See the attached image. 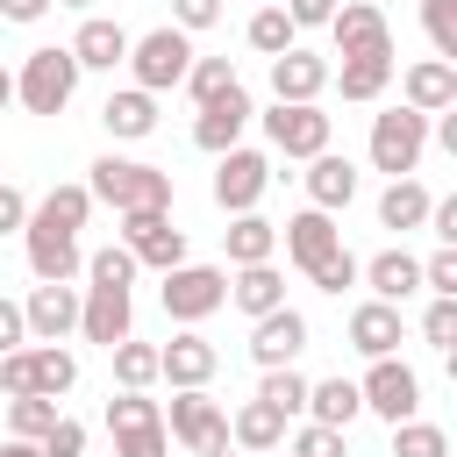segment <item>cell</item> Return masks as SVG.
Segmentation results:
<instances>
[{"instance_id": "1", "label": "cell", "mask_w": 457, "mask_h": 457, "mask_svg": "<svg viewBox=\"0 0 457 457\" xmlns=\"http://www.w3.org/2000/svg\"><path fill=\"white\" fill-rule=\"evenodd\" d=\"M93 200H107L114 214H171V171L136 164V157H100L86 179Z\"/></svg>"}, {"instance_id": "2", "label": "cell", "mask_w": 457, "mask_h": 457, "mask_svg": "<svg viewBox=\"0 0 457 457\" xmlns=\"http://www.w3.org/2000/svg\"><path fill=\"white\" fill-rule=\"evenodd\" d=\"M71 93H79V57H71V50L43 43V50L21 57V71H14V100H21L29 114H64Z\"/></svg>"}, {"instance_id": "3", "label": "cell", "mask_w": 457, "mask_h": 457, "mask_svg": "<svg viewBox=\"0 0 457 457\" xmlns=\"http://www.w3.org/2000/svg\"><path fill=\"white\" fill-rule=\"evenodd\" d=\"M186 64H193V43H186V29H150L143 43H129V71H136V93H164V86H186Z\"/></svg>"}, {"instance_id": "4", "label": "cell", "mask_w": 457, "mask_h": 457, "mask_svg": "<svg viewBox=\"0 0 457 457\" xmlns=\"http://www.w3.org/2000/svg\"><path fill=\"white\" fill-rule=\"evenodd\" d=\"M421 150H428V114H414V107H386V114L371 121V164H378V171L407 179V171L421 164Z\"/></svg>"}, {"instance_id": "5", "label": "cell", "mask_w": 457, "mask_h": 457, "mask_svg": "<svg viewBox=\"0 0 457 457\" xmlns=\"http://www.w3.org/2000/svg\"><path fill=\"white\" fill-rule=\"evenodd\" d=\"M157 300H164L171 321H207V314L228 300V271H221V264H171Z\"/></svg>"}, {"instance_id": "6", "label": "cell", "mask_w": 457, "mask_h": 457, "mask_svg": "<svg viewBox=\"0 0 457 457\" xmlns=\"http://www.w3.org/2000/svg\"><path fill=\"white\" fill-rule=\"evenodd\" d=\"M357 400H364L378 421H414V407H421V378H414L400 357H371V371L357 378Z\"/></svg>"}, {"instance_id": "7", "label": "cell", "mask_w": 457, "mask_h": 457, "mask_svg": "<svg viewBox=\"0 0 457 457\" xmlns=\"http://www.w3.org/2000/svg\"><path fill=\"white\" fill-rule=\"evenodd\" d=\"M328 36H336V57L343 64L350 57H393V29H386V14L371 0H343L328 14Z\"/></svg>"}, {"instance_id": "8", "label": "cell", "mask_w": 457, "mask_h": 457, "mask_svg": "<svg viewBox=\"0 0 457 457\" xmlns=\"http://www.w3.org/2000/svg\"><path fill=\"white\" fill-rule=\"evenodd\" d=\"M264 136H271L278 157H321V150H328V114H321L314 100H307V107H286V100H278V107L264 114Z\"/></svg>"}, {"instance_id": "9", "label": "cell", "mask_w": 457, "mask_h": 457, "mask_svg": "<svg viewBox=\"0 0 457 457\" xmlns=\"http://www.w3.org/2000/svg\"><path fill=\"white\" fill-rule=\"evenodd\" d=\"M264 186H271V164H264L257 150H221V164H214V207L250 214V207L264 200Z\"/></svg>"}, {"instance_id": "10", "label": "cell", "mask_w": 457, "mask_h": 457, "mask_svg": "<svg viewBox=\"0 0 457 457\" xmlns=\"http://www.w3.org/2000/svg\"><path fill=\"white\" fill-rule=\"evenodd\" d=\"M121 250L136 264L171 271V264H186V228H171V214H121Z\"/></svg>"}, {"instance_id": "11", "label": "cell", "mask_w": 457, "mask_h": 457, "mask_svg": "<svg viewBox=\"0 0 457 457\" xmlns=\"http://www.w3.org/2000/svg\"><path fill=\"white\" fill-rule=\"evenodd\" d=\"M171 436H179L193 457H214V450L228 443V414L207 400V386H193V393L171 400Z\"/></svg>"}, {"instance_id": "12", "label": "cell", "mask_w": 457, "mask_h": 457, "mask_svg": "<svg viewBox=\"0 0 457 457\" xmlns=\"http://www.w3.org/2000/svg\"><path fill=\"white\" fill-rule=\"evenodd\" d=\"M300 350H307V314H293V307H271V314H257V328H250V357H257L264 371L293 364Z\"/></svg>"}, {"instance_id": "13", "label": "cell", "mask_w": 457, "mask_h": 457, "mask_svg": "<svg viewBox=\"0 0 457 457\" xmlns=\"http://www.w3.org/2000/svg\"><path fill=\"white\" fill-rule=\"evenodd\" d=\"M21 236H29V271L43 278V286H64L71 271H79V236H64V228H50V221H21Z\"/></svg>"}, {"instance_id": "14", "label": "cell", "mask_w": 457, "mask_h": 457, "mask_svg": "<svg viewBox=\"0 0 457 457\" xmlns=\"http://www.w3.org/2000/svg\"><path fill=\"white\" fill-rule=\"evenodd\" d=\"M21 328H29L36 343H64V336L79 328V293H71V286H36V293L21 300Z\"/></svg>"}, {"instance_id": "15", "label": "cell", "mask_w": 457, "mask_h": 457, "mask_svg": "<svg viewBox=\"0 0 457 457\" xmlns=\"http://www.w3.org/2000/svg\"><path fill=\"white\" fill-rule=\"evenodd\" d=\"M321 86H328V57H314V50H286V57H271V93L286 100V107H307V100H321Z\"/></svg>"}, {"instance_id": "16", "label": "cell", "mask_w": 457, "mask_h": 457, "mask_svg": "<svg viewBox=\"0 0 457 457\" xmlns=\"http://www.w3.org/2000/svg\"><path fill=\"white\" fill-rule=\"evenodd\" d=\"M243 129H250V93H243V86H228L221 100H207V107H200V121H193V143L221 157V150H236V136H243Z\"/></svg>"}, {"instance_id": "17", "label": "cell", "mask_w": 457, "mask_h": 457, "mask_svg": "<svg viewBox=\"0 0 457 457\" xmlns=\"http://www.w3.org/2000/svg\"><path fill=\"white\" fill-rule=\"evenodd\" d=\"M79 328H86V343L114 350V343L129 336V286H86V300H79Z\"/></svg>"}, {"instance_id": "18", "label": "cell", "mask_w": 457, "mask_h": 457, "mask_svg": "<svg viewBox=\"0 0 457 457\" xmlns=\"http://www.w3.org/2000/svg\"><path fill=\"white\" fill-rule=\"evenodd\" d=\"M214 364H221V357H214V343H207V336H193V328H186V336H171V343L157 350V378H171L179 393L207 386V378H214Z\"/></svg>"}, {"instance_id": "19", "label": "cell", "mask_w": 457, "mask_h": 457, "mask_svg": "<svg viewBox=\"0 0 457 457\" xmlns=\"http://www.w3.org/2000/svg\"><path fill=\"white\" fill-rule=\"evenodd\" d=\"M64 50L79 57V71H114V64H129V29H121V21L86 14V21H79V36H71Z\"/></svg>"}, {"instance_id": "20", "label": "cell", "mask_w": 457, "mask_h": 457, "mask_svg": "<svg viewBox=\"0 0 457 457\" xmlns=\"http://www.w3.org/2000/svg\"><path fill=\"white\" fill-rule=\"evenodd\" d=\"M336 250H343V228H336V221H328L321 207H307V214H293V221H286V257H293L300 271L328 264Z\"/></svg>"}, {"instance_id": "21", "label": "cell", "mask_w": 457, "mask_h": 457, "mask_svg": "<svg viewBox=\"0 0 457 457\" xmlns=\"http://www.w3.org/2000/svg\"><path fill=\"white\" fill-rule=\"evenodd\" d=\"M307 200H314L321 214L350 207V200H357V164H350V157H336V150L307 157Z\"/></svg>"}, {"instance_id": "22", "label": "cell", "mask_w": 457, "mask_h": 457, "mask_svg": "<svg viewBox=\"0 0 457 457\" xmlns=\"http://www.w3.org/2000/svg\"><path fill=\"white\" fill-rule=\"evenodd\" d=\"M364 271V286H371V300H386V307H400L414 286H421V257H407V250H378L371 264H357Z\"/></svg>"}, {"instance_id": "23", "label": "cell", "mask_w": 457, "mask_h": 457, "mask_svg": "<svg viewBox=\"0 0 457 457\" xmlns=\"http://www.w3.org/2000/svg\"><path fill=\"white\" fill-rule=\"evenodd\" d=\"M407 107H414V114H443V107H457V64H443V57L414 64V71H407Z\"/></svg>"}, {"instance_id": "24", "label": "cell", "mask_w": 457, "mask_h": 457, "mask_svg": "<svg viewBox=\"0 0 457 457\" xmlns=\"http://www.w3.org/2000/svg\"><path fill=\"white\" fill-rule=\"evenodd\" d=\"M228 300L257 321V314H271V307H286V278H278V264H243L236 278H228Z\"/></svg>"}, {"instance_id": "25", "label": "cell", "mask_w": 457, "mask_h": 457, "mask_svg": "<svg viewBox=\"0 0 457 457\" xmlns=\"http://www.w3.org/2000/svg\"><path fill=\"white\" fill-rule=\"evenodd\" d=\"M350 343H357L364 357H393V350H400V307L364 300V307L350 314Z\"/></svg>"}, {"instance_id": "26", "label": "cell", "mask_w": 457, "mask_h": 457, "mask_svg": "<svg viewBox=\"0 0 457 457\" xmlns=\"http://www.w3.org/2000/svg\"><path fill=\"white\" fill-rule=\"evenodd\" d=\"M221 243H228V264L243 271V264H271V250H278V228H271L264 214H236V221L221 228Z\"/></svg>"}, {"instance_id": "27", "label": "cell", "mask_w": 457, "mask_h": 457, "mask_svg": "<svg viewBox=\"0 0 457 457\" xmlns=\"http://www.w3.org/2000/svg\"><path fill=\"white\" fill-rule=\"evenodd\" d=\"M307 414L321 421V428H350L357 414H364V400H357V378H321V386H307Z\"/></svg>"}, {"instance_id": "28", "label": "cell", "mask_w": 457, "mask_h": 457, "mask_svg": "<svg viewBox=\"0 0 457 457\" xmlns=\"http://www.w3.org/2000/svg\"><path fill=\"white\" fill-rule=\"evenodd\" d=\"M100 121H107V136H121V143H136V136H150L157 129V100L150 93H107V107H100Z\"/></svg>"}, {"instance_id": "29", "label": "cell", "mask_w": 457, "mask_h": 457, "mask_svg": "<svg viewBox=\"0 0 457 457\" xmlns=\"http://www.w3.org/2000/svg\"><path fill=\"white\" fill-rule=\"evenodd\" d=\"M71 378H79V357H71V350H57V343L29 350V393L57 400V393H71Z\"/></svg>"}, {"instance_id": "30", "label": "cell", "mask_w": 457, "mask_h": 457, "mask_svg": "<svg viewBox=\"0 0 457 457\" xmlns=\"http://www.w3.org/2000/svg\"><path fill=\"white\" fill-rule=\"evenodd\" d=\"M428 207H436V200H428L414 179H393V186L378 193V221H386V228H421V221H428Z\"/></svg>"}, {"instance_id": "31", "label": "cell", "mask_w": 457, "mask_h": 457, "mask_svg": "<svg viewBox=\"0 0 457 457\" xmlns=\"http://www.w3.org/2000/svg\"><path fill=\"white\" fill-rule=\"evenodd\" d=\"M86 214H93V193H86V186H50V193L36 200V221H50V228H64V236H79Z\"/></svg>"}, {"instance_id": "32", "label": "cell", "mask_w": 457, "mask_h": 457, "mask_svg": "<svg viewBox=\"0 0 457 457\" xmlns=\"http://www.w3.org/2000/svg\"><path fill=\"white\" fill-rule=\"evenodd\" d=\"M228 436H236L243 450H278V443H286V421H278V414H271L264 400H250V407H236Z\"/></svg>"}, {"instance_id": "33", "label": "cell", "mask_w": 457, "mask_h": 457, "mask_svg": "<svg viewBox=\"0 0 457 457\" xmlns=\"http://www.w3.org/2000/svg\"><path fill=\"white\" fill-rule=\"evenodd\" d=\"M336 86H343V100H378L386 93V79H393V57H350L343 71H328Z\"/></svg>"}, {"instance_id": "34", "label": "cell", "mask_w": 457, "mask_h": 457, "mask_svg": "<svg viewBox=\"0 0 457 457\" xmlns=\"http://www.w3.org/2000/svg\"><path fill=\"white\" fill-rule=\"evenodd\" d=\"M107 357H114V378H121V393H143V386L157 378V343H136V336H121Z\"/></svg>"}, {"instance_id": "35", "label": "cell", "mask_w": 457, "mask_h": 457, "mask_svg": "<svg viewBox=\"0 0 457 457\" xmlns=\"http://www.w3.org/2000/svg\"><path fill=\"white\" fill-rule=\"evenodd\" d=\"M257 400H264V407H271L278 421H293V414H307V378H300L293 364H278V371H264Z\"/></svg>"}, {"instance_id": "36", "label": "cell", "mask_w": 457, "mask_h": 457, "mask_svg": "<svg viewBox=\"0 0 457 457\" xmlns=\"http://www.w3.org/2000/svg\"><path fill=\"white\" fill-rule=\"evenodd\" d=\"M7 428H14L21 443H43V436L57 428V400H43V393H21V400H7Z\"/></svg>"}, {"instance_id": "37", "label": "cell", "mask_w": 457, "mask_h": 457, "mask_svg": "<svg viewBox=\"0 0 457 457\" xmlns=\"http://www.w3.org/2000/svg\"><path fill=\"white\" fill-rule=\"evenodd\" d=\"M293 36H300V29L286 21V7H257V14H250V50L286 57V50H293Z\"/></svg>"}, {"instance_id": "38", "label": "cell", "mask_w": 457, "mask_h": 457, "mask_svg": "<svg viewBox=\"0 0 457 457\" xmlns=\"http://www.w3.org/2000/svg\"><path fill=\"white\" fill-rule=\"evenodd\" d=\"M228 86H236V64H228V57H193V64H186V93H193L200 107L221 100Z\"/></svg>"}, {"instance_id": "39", "label": "cell", "mask_w": 457, "mask_h": 457, "mask_svg": "<svg viewBox=\"0 0 457 457\" xmlns=\"http://www.w3.org/2000/svg\"><path fill=\"white\" fill-rule=\"evenodd\" d=\"M393 457H450V436L436 421H393Z\"/></svg>"}, {"instance_id": "40", "label": "cell", "mask_w": 457, "mask_h": 457, "mask_svg": "<svg viewBox=\"0 0 457 457\" xmlns=\"http://www.w3.org/2000/svg\"><path fill=\"white\" fill-rule=\"evenodd\" d=\"M421 29H428L436 57L450 64V57H457V0H421Z\"/></svg>"}, {"instance_id": "41", "label": "cell", "mask_w": 457, "mask_h": 457, "mask_svg": "<svg viewBox=\"0 0 457 457\" xmlns=\"http://www.w3.org/2000/svg\"><path fill=\"white\" fill-rule=\"evenodd\" d=\"M150 421H164L150 393H114V400H107V428H114V436H121V428H150Z\"/></svg>"}, {"instance_id": "42", "label": "cell", "mask_w": 457, "mask_h": 457, "mask_svg": "<svg viewBox=\"0 0 457 457\" xmlns=\"http://www.w3.org/2000/svg\"><path fill=\"white\" fill-rule=\"evenodd\" d=\"M86 278H93V286H136V257L107 243V250H93V257H86Z\"/></svg>"}, {"instance_id": "43", "label": "cell", "mask_w": 457, "mask_h": 457, "mask_svg": "<svg viewBox=\"0 0 457 457\" xmlns=\"http://www.w3.org/2000/svg\"><path fill=\"white\" fill-rule=\"evenodd\" d=\"M293 457H350V436H343V428H321V421H307V428L293 436Z\"/></svg>"}, {"instance_id": "44", "label": "cell", "mask_w": 457, "mask_h": 457, "mask_svg": "<svg viewBox=\"0 0 457 457\" xmlns=\"http://www.w3.org/2000/svg\"><path fill=\"white\" fill-rule=\"evenodd\" d=\"M421 286H428L436 300H457V250H436V257L421 264Z\"/></svg>"}, {"instance_id": "45", "label": "cell", "mask_w": 457, "mask_h": 457, "mask_svg": "<svg viewBox=\"0 0 457 457\" xmlns=\"http://www.w3.org/2000/svg\"><path fill=\"white\" fill-rule=\"evenodd\" d=\"M36 450H43V457H86V428H79L71 414H57V428H50Z\"/></svg>"}, {"instance_id": "46", "label": "cell", "mask_w": 457, "mask_h": 457, "mask_svg": "<svg viewBox=\"0 0 457 457\" xmlns=\"http://www.w3.org/2000/svg\"><path fill=\"white\" fill-rule=\"evenodd\" d=\"M114 457H164V421H150V428H121V436H114Z\"/></svg>"}, {"instance_id": "47", "label": "cell", "mask_w": 457, "mask_h": 457, "mask_svg": "<svg viewBox=\"0 0 457 457\" xmlns=\"http://www.w3.org/2000/svg\"><path fill=\"white\" fill-rule=\"evenodd\" d=\"M307 278H314L321 293H343V286H357V257H350V250H336V257H328V264H314Z\"/></svg>"}, {"instance_id": "48", "label": "cell", "mask_w": 457, "mask_h": 457, "mask_svg": "<svg viewBox=\"0 0 457 457\" xmlns=\"http://www.w3.org/2000/svg\"><path fill=\"white\" fill-rule=\"evenodd\" d=\"M421 336H428L436 350H450V343H457V300H436V307L421 314Z\"/></svg>"}, {"instance_id": "49", "label": "cell", "mask_w": 457, "mask_h": 457, "mask_svg": "<svg viewBox=\"0 0 457 457\" xmlns=\"http://www.w3.org/2000/svg\"><path fill=\"white\" fill-rule=\"evenodd\" d=\"M328 14H336V0H286L293 29H328Z\"/></svg>"}, {"instance_id": "50", "label": "cell", "mask_w": 457, "mask_h": 457, "mask_svg": "<svg viewBox=\"0 0 457 457\" xmlns=\"http://www.w3.org/2000/svg\"><path fill=\"white\" fill-rule=\"evenodd\" d=\"M171 14H179L171 29H207V21L221 14V0H171Z\"/></svg>"}, {"instance_id": "51", "label": "cell", "mask_w": 457, "mask_h": 457, "mask_svg": "<svg viewBox=\"0 0 457 457\" xmlns=\"http://www.w3.org/2000/svg\"><path fill=\"white\" fill-rule=\"evenodd\" d=\"M21 343H29V328H21V307H14V300H0V357H7V350H21Z\"/></svg>"}, {"instance_id": "52", "label": "cell", "mask_w": 457, "mask_h": 457, "mask_svg": "<svg viewBox=\"0 0 457 457\" xmlns=\"http://www.w3.org/2000/svg\"><path fill=\"white\" fill-rule=\"evenodd\" d=\"M428 221H436L443 250H457V200H436V207H428Z\"/></svg>"}, {"instance_id": "53", "label": "cell", "mask_w": 457, "mask_h": 457, "mask_svg": "<svg viewBox=\"0 0 457 457\" xmlns=\"http://www.w3.org/2000/svg\"><path fill=\"white\" fill-rule=\"evenodd\" d=\"M21 221H29V200H21L14 186H0V236H7V228H21Z\"/></svg>"}, {"instance_id": "54", "label": "cell", "mask_w": 457, "mask_h": 457, "mask_svg": "<svg viewBox=\"0 0 457 457\" xmlns=\"http://www.w3.org/2000/svg\"><path fill=\"white\" fill-rule=\"evenodd\" d=\"M0 14H7V21H43L50 0H0Z\"/></svg>"}, {"instance_id": "55", "label": "cell", "mask_w": 457, "mask_h": 457, "mask_svg": "<svg viewBox=\"0 0 457 457\" xmlns=\"http://www.w3.org/2000/svg\"><path fill=\"white\" fill-rule=\"evenodd\" d=\"M0 457H43V450H36V443H21V436H14V443H0Z\"/></svg>"}, {"instance_id": "56", "label": "cell", "mask_w": 457, "mask_h": 457, "mask_svg": "<svg viewBox=\"0 0 457 457\" xmlns=\"http://www.w3.org/2000/svg\"><path fill=\"white\" fill-rule=\"evenodd\" d=\"M7 100H14V71H0V107H7Z\"/></svg>"}, {"instance_id": "57", "label": "cell", "mask_w": 457, "mask_h": 457, "mask_svg": "<svg viewBox=\"0 0 457 457\" xmlns=\"http://www.w3.org/2000/svg\"><path fill=\"white\" fill-rule=\"evenodd\" d=\"M57 7H93V0H57Z\"/></svg>"}, {"instance_id": "58", "label": "cell", "mask_w": 457, "mask_h": 457, "mask_svg": "<svg viewBox=\"0 0 457 457\" xmlns=\"http://www.w3.org/2000/svg\"><path fill=\"white\" fill-rule=\"evenodd\" d=\"M214 457H236V450H228V443H221V450H214Z\"/></svg>"}]
</instances>
